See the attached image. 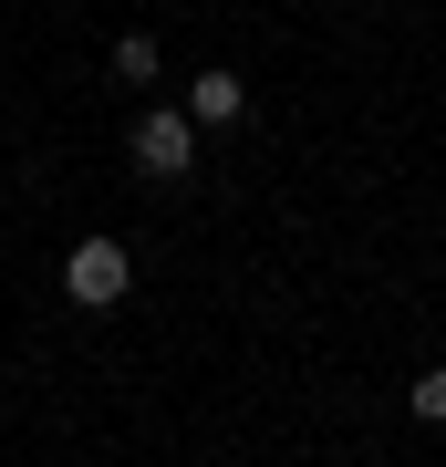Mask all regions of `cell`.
<instances>
[{
  "instance_id": "6da1fadb",
  "label": "cell",
  "mask_w": 446,
  "mask_h": 467,
  "mask_svg": "<svg viewBox=\"0 0 446 467\" xmlns=\"http://www.w3.org/2000/svg\"><path fill=\"white\" fill-rule=\"evenodd\" d=\"M198 167V115H187V104H146V115H135V177H187Z\"/></svg>"
},
{
  "instance_id": "7a4b0ae2",
  "label": "cell",
  "mask_w": 446,
  "mask_h": 467,
  "mask_svg": "<svg viewBox=\"0 0 446 467\" xmlns=\"http://www.w3.org/2000/svg\"><path fill=\"white\" fill-rule=\"evenodd\" d=\"M63 291L83 301V312H115V301L135 291V260H125V239H73V260H63Z\"/></svg>"
},
{
  "instance_id": "3957f363",
  "label": "cell",
  "mask_w": 446,
  "mask_h": 467,
  "mask_svg": "<svg viewBox=\"0 0 446 467\" xmlns=\"http://www.w3.org/2000/svg\"><path fill=\"white\" fill-rule=\"evenodd\" d=\"M187 115H198V125H239L249 115V84H239V73H198V84H187Z\"/></svg>"
},
{
  "instance_id": "277c9868",
  "label": "cell",
  "mask_w": 446,
  "mask_h": 467,
  "mask_svg": "<svg viewBox=\"0 0 446 467\" xmlns=\"http://www.w3.org/2000/svg\"><path fill=\"white\" fill-rule=\"evenodd\" d=\"M156 73H166V63H156V42H146V32H125V42H115V84H156Z\"/></svg>"
},
{
  "instance_id": "5b68a950",
  "label": "cell",
  "mask_w": 446,
  "mask_h": 467,
  "mask_svg": "<svg viewBox=\"0 0 446 467\" xmlns=\"http://www.w3.org/2000/svg\"><path fill=\"white\" fill-rule=\"evenodd\" d=\"M415 426H446V364L415 374Z\"/></svg>"
}]
</instances>
